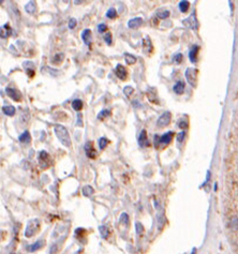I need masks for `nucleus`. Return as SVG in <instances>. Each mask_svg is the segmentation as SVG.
<instances>
[{
	"instance_id": "nucleus-1",
	"label": "nucleus",
	"mask_w": 238,
	"mask_h": 254,
	"mask_svg": "<svg viewBox=\"0 0 238 254\" xmlns=\"http://www.w3.org/2000/svg\"><path fill=\"white\" fill-rule=\"evenodd\" d=\"M54 131H55L56 136L58 137V139L60 141V143H61L63 146H66V147L71 146V138H70L69 132H68V130H66L63 125H55Z\"/></svg>"
},
{
	"instance_id": "nucleus-2",
	"label": "nucleus",
	"mask_w": 238,
	"mask_h": 254,
	"mask_svg": "<svg viewBox=\"0 0 238 254\" xmlns=\"http://www.w3.org/2000/svg\"><path fill=\"white\" fill-rule=\"evenodd\" d=\"M38 230H39V221L37 219H32L28 222L26 231H25V236L28 238L32 237L37 233Z\"/></svg>"
},
{
	"instance_id": "nucleus-3",
	"label": "nucleus",
	"mask_w": 238,
	"mask_h": 254,
	"mask_svg": "<svg viewBox=\"0 0 238 254\" xmlns=\"http://www.w3.org/2000/svg\"><path fill=\"white\" fill-rule=\"evenodd\" d=\"M186 77L187 81L189 82L192 86L195 85L197 79V70L194 68H188L186 71Z\"/></svg>"
},
{
	"instance_id": "nucleus-4",
	"label": "nucleus",
	"mask_w": 238,
	"mask_h": 254,
	"mask_svg": "<svg viewBox=\"0 0 238 254\" xmlns=\"http://www.w3.org/2000/svg\"><path fill=\"white\" fill-rule=\"evenodd\" d=\"M171 118H172V116H171V113H169V112H164L162 115L159 117V119H158L157 125L159 128H164L165 125H167L169 123V121H171Z\"/></svg>"
},
{
	"instance_id": "nucleus-5",
	"label": "nucleus",
	"mask_w": 238,
	"mask_h": 254,
	"mask_svg": "<svg viewBox=\"0 0 238 254\" xmlns=\"http://www.w3.org/2000/svg\"><path fill=\"white\" fill-rule=\"evenodd\" d=\"M182 24H184V26H186V27L191 28V29H197V26H199L195 14L190 15V16L188 17V18L184 20H182Z\"/></svg>"
},
{
	"instance_id": "nucleus-6",
	"label": "nucleus",
	"mask_w": 238,
	"mask_h": 254,
	"mask_svg": "<svg viewBox=\"0 0 238 254\" xmlns=\"http://www.w3.org/2000/svg\"><path fill=\"white\" fill-rule=\"evenodd\" d=\"M39 161L42 169H47L51 164V158L46 151H41L39 154Z\"/></svg>"
},
{
	"instance_id": "nucleus-7",
	"label": "nucleus",
	"mask_w": 238,
	"mask_h": 254,
	"mask_svg": "<svg viewBox=\"0 0 238 254\" xmlns=\"http://www.w3.org/2000/svg\"><path fill=\"white\" fill-rule=\"evenodd\" d=\"M116 75H117L118 78H120L121 81H125V78H127V75H128V73H127V70L125 69V67L121 66V64H118L117 67H116Z\"/></svg>"
},
{
	"instance_id": "nucleus-8",
	"label": "nucleus",
	"mask_w": 238,
	"mask_h": 254,
	"mask_svg": "<svg viewBox=\"0 0 238 254\" xmlns=\"http://www.w3.org/2000/svg\"><path fill=\"white\" fill-rule=\"evenodd\" d=\"M7 94L10 97L11 99H13L14 101H20V98H22V94H20V92H18L16 89H13V88H7Z\"/></svg>"
},
{
	"instance_id": "nucleus-9",
	"label": "nucleus",
	"mask_w": 238,
	"mask_h": 254,
	"mask_svg": "<svg viewBox=\"0 0 238 254\" xmlns=\"http://www.w3.org/2000/svg\"><path fill=\"white\" fill-rule=\"evenodd\" d=\"M142 24H143L142 17H135V18H132V20H129L128 26H129V28H131V29H136V28L140 27Z\"/></svg>"
},
{
	"instance_id": "nucleus-10",
	"label": "nucleus",
	"mask_w": 238,
	"mask_h": 254,
	"mask_svg": "<svg viewBox=\"0 0 238 254\" xmlns=\"http://www.w3.org/2000/svg\"><path fill=\"white\" fill-rule=\"evenodd\" d=\"M85 151H86V156H88V158H90V159H94L97 156L96 153V150H94V148L92 147V144H91L90 142L87 143L86 146H85Z\"/></svg>"
},
{
	"instance_id": "nucleus-11",
	"label": "nucleus",
	"mask_w": 238,
	"mask_h": 254,
	"mask_svg": "<svg viewBox=\"0 0 238 254\" xmlns=\"http://www.w3.org/2000/svg\"><path fill=\"white\" fill-rule=\"evenodd\" d=\"M82 39H83L84 43L86 45H90L91 44V31L89 29H85L82 32Z\"/></svg>"
},
{
	"instance_id": "nucleus-12",
	"label": "nucleus",
	"mask_w": 238,
	"mask_h": 254,
	"mask_svg": "<svg viewBox=\"0 0 238 254\" xmlns=\"http://www.w3.org/2000/svg\"><path fill=\"white\" fill-rule=\"evenodd\" d=\"M138 142H140V146H141V147H147V146H149V142H148L147 134H146V131H145V130H143L142 132H141L140 139H138Z\"/></svg>"
},
{
	"instance_id": "nucleus-13",
	"label": "nucleus",
	"mask_w": 238,
	"mask_h": 254,
	"mask_svg": "<svg viewBox=\"0 0 238 254\" xmlns=\"http://www.w3.org/2000/svg\"><path fill=\"white\" fill-rule=\"evenodd\" d=\"M199 47L197 46V45L192 46V49L189 53V58H190V61H191V62H196V57H197V54H199Z\"/></svg>"
},
{
	"instance_id": "nucleus-14",
	"label": "nucleus",
	"mask_w": 238,
	"mask_h": 254,
	"mask_svg": "<svg viewBox=\"0 0 238 254\" xmlns=\"http://www.w3.org/2000/svg\"><path fill=\"white\" fill-rule=\"evenodd\" d=\"M11 34V30L9 25H3L2 27H0V38L1 39H7Z\"/></svg>"
},
{
	"instance_id": "nucleus-15",
	"label": "nucleus",
	"mask_w": 238,
	"mask_h": 254,
	"mask_svg": "<svg viewBox=\"0 0 238 254\" xmlns=\"http://www.w3.org/2000/svg\"><path fill=\"white\" fill-rule=\"evenodd\" d=\"M173 136H174V132L169 131V132L165 133L164 135H162V136L160 137V142L162 143V144H169L171 141H172Z\"/></svg>"
},
{
	"instance_id": "nucleus-16",
	"label": "nucleus",
	"mask_w": 238,
	"mask_h": 254,
	"mask_svg": "<svg viewBox=\"0 0 238 254\" xmlns=\"http://www.w3.org/2000/svg\"><path fill=\"white\" fill-rule=\"evenodd\" d=\"M173 90H174V92L176 93V94H181L184 90V83L181 81L177 82V83L174 85V87H173Z\"/></svg>"
},
{
	"instance_id": "nucleus-17",
	"label": "nucleus",
	"mask_w": 238,
	"mask_h": 254,
	"mask_svg": "<svg viewBox=\"0 0 238 254\" xmlns=\"http://www.w3.org/2000/svg\"><path fill=\"white\" fill-rule=\"evenodd\" d=\"M43 243H44V242L42 241V240H38L37 242H35V243H33V244H31L30 247H28V250H29L30 252L37 251V250L41 249L42 246H43Z\"/></svg>"
},
{
	"instance_id": "nucleus-18",
	"label": "nucleus",
	"mask_w": 238,
	"mask_h": 254,
	"mask_svg": "<svg viewBox=\"0 0 238 254\" xmlns=\"http://www.w3.org/2000/svg\"><path fill=\"white\" fill-rule=\"evenodd\" d=\"M18 139H20V142H22V143H29L30 141H31V136H30L28 131H25L22 135H20Z\"/></svg>"
},
{
	"instance_id": "nucleus-19",
	"label": "nucleus",
	"mask_w": 238,
	"mask_h": 254,
	"mask_svg": "<svg viewBox=\"0 0 238 254\" xmlns=\"http://www.w3.org/2000/svg\"><path fill=\"white\" fill-rule=\"evenodd\" d=\"M3 113L8 116H14L15 114V107L12 105H9V106H3L2 108Z\"/></svg>"
},
{
	"instance_id": "nucleus-20",
	"label": "nucleus",
	"mask_w": 238,
	"mask_h": 254,
	"mask_svg": "<svg viewBox=\"0 0 238 254\" xmlns=\"http://www.w3.org/2000/svg\"><path fill=\"white\" fill-rule=\"evenodd\" d=\"M25 10H26V12L27 13H29V14H33V13L36 12L35 2H32V1L28 2L27 5H26V7H25Z\"/></svg>"
},
{
	"instance_id": "nucleus-21",
	"label": "nucleus",
	"mask_w": 238,
	"mask_h": 254,
	"mask_svg": "<svg viewBox=\"0 0 238 254\" xmlns=\"http://www.w3.org/2000/svg\"><path fill=\"white\" fill-rule=\"evenodd\" d=\"M125 59L127 64H133L136 62V57L133 56V55H131V54H125Z\"/></svg>"
},
{
	"instance_id": "nucleus-22",
	"label": "nucleus",
	"mask_w": 238,
	"mask_h": 254,
	"mask_svg": "<svg viewBox=\"0 0 238 254\" xmlns=\"http://www.w3.org/2000/svg\"><path fill=\"white\" fill-rule=\"evenodd\" d=\"M72 107L74 108L75 110H81L83 108V102L79 99H76L72 102Z\"/></svg>"
},
{
	"instance_id": "nucleus-23",
	"label": "nucleus",
	"mask_w": 238,
	"mask_h": 254,
	"mask_svg": "<svg viewBox=\"0 0 238 254\" xmlns=\"http://www.w3.org/2000/svg\"><path fill=\"white\" fill-rule=\"evenodd\" d=\"M151 42H150V40H148V38H146L145 40H144V51L145 53H150L151 51Z\"/></svg>"
},
{
	"instance_id": "nucleus-24",
	"label": "nucleus",
	"mask_w": 238,
	"mask_h": 254,
	"mask_svg": "<svg viewBox=\"0 0 238 254\" xmlns=\"http://www.w3.org/2000/svg\"><path fill=\"white\" fill-rule=\"evenodd\" d=\"M189 7H190L189 1H180V3H179V10L181 11L182 13L187 12V11H188V9H189Z\"/></svg>"
},
{
	"instance_id": "nucleus-25",
	"label": "nucleus",
	"mask_w": 238,
	"mask_h": 254,
	"mask_svg": "<svg viewBox=\"0 0 238 254\" xmlns=\"http://www.w3.org/2000/svg\"><path fill=\"white\" fill-rule=\"evenodd\" d=\"M157 16L161 20H165L169 16V11L168 10H163V11H159L157 13Z\"/></svg>"
},
{
	"instance_id": "nucleus-26",
	"label": "nucleus",
	"mask_w": 238,
	"mask_h": 254,
	"mask_svg": "<svg viewBox=\"0 0 238 254\" xmlns=\"http://www.w3.org/2000/svg\"><path fill=\"white\" fill-rule=\"evenodd\" d=\"M117 16V11L115 10V9H110V10L106 12V17H108V18H110V20H113V18H115V17Z\"/></svg>"
},
{
	"instance_id": "nucleus-27",
	"label": "nucleus",
	"mask_w": 238,
	"mask_h": 254,
	"mask_svg": "<svg viewBox=\"0 0 238 254\" xmlns=\"http://www.w3.org/2000/svg\"><path fill=\"white\" fill-rule=\"evenodd\" d=\"M108 141L107 138H105V137H101L100 139H99V148L100 149H104L106 147V145H107Z\"/></svg>"
},
{
	"instance_id": "nucleus-28",
	"label": "nucleus",
	"mask_w": 238,
	"mask_h": 254,
	"mask_svg": "<svg viewBox=\"0 0 238 254\" xmlns=\"http://www.w3.org/2000/svg\"><path fill=\"white\" fill-rule=\"evenodd\" d=\"M83 193H84V195L89 196V195H91V194L93 193V189L91 188L90 186H86L85 188L83 189Z\"/></svg>"
},
{
	"instance_id": "nucleus-29",
	"label": "nucleus",
	"mask_w": 238,
	"mask_h": 254,
	"mask_svg": "<svg viewBox=\"0 0 238 254\" xmlns=\"http://www.w3.org/2000/svg\"><path fill=\"white\" fill-rule=\"evenodd\" d=\"M63 54H57L55 55V57L53 58V62L54 64H59V62H61L62 60H63Z\"/></svg>"
},
{
	"instance_id": "nucleus-30",
	"label": "nucleus",
	"mask_w": 238,
	"mask_h": 254,
	"mask_svg": "<svg viewBox=\"0 0 238 254\" xmlns=\"http://www.w3.org/2000/svg\"><path fill=\"white\" fill-rule=\"evenodd\" d=\"M110 112L108 110H102V112L100 113L98 115V119H103V118H105V117H107V116H110Z\"/></svg>"
},
{
	"instance_id": "nucleus-31",
	"label": "nucleus",
	"mask_w": 238,
	"mask_h": 254,
	"mask_svg": "<svg viewBox=\"0 0 238 254\" xmlns=\"http://www.w3.org/2000/svg\"><path fill=\"white\" fill-rule=\"evenodd\" d=\"M99 230H100L101 235H102V236H103L104 238L107 237V235H108V230H107V227H106V226H100V227H99Z\"/></svg>"
},
{
	"instance_id": "nucleus-32",
	"label": "nucleus",
	"mask_w": 238,
	"mask_h": 254,
	"mask_svg": "<svg viewBox=\"0 0 238 254\" xmlns=\"http://www.w3.org/2000/svg\"><path fill=\"white\" fill-rule=\"evenodd\" d=\"M182 60V55L181 54H177L174 56V58H173V61L174 62H176V64H180Z\"/></svg>"
},
{
	"instance_id": "nucleus-33",
	"label": "nucleus",
	"mask_w": 238,
	"mask_h": 254,
	"mask_svg": "<svg viewBox=\"0 0 238 254\" xmlns=\"http://www.w3.org/2000/svg\"><path fill=\"white\" fill-rule=\"evenodd\" d=\"M104 40H105V42L108 45H110L112 44V34H110V32H107V33L105 34V37H104Z\"/></svg>"
},
{
	"instance_id": "nucleus-34",
	"label": "nucleus",
	"mask_w": 238,
	"mask_h": 254,
	"mask_svg": "<svg viewBox=\"0 0 238 254\" xmlns=\"http://www.w3.org/2000/svg\"><path fill=\"white\" fill-rule=\"evenodd\" d=\"M107 30V26L105 24H100L98 26V31L99 32H105Z\"/></svg>"
},
{
	"instance_id": "nucleus-35",
	"label": "nucleus",
	"mask_w": 238,
	"mask_h": 254,
	"mask_svg": "<svg viewBox=\"0 0 238 254\" xmlns=\"http://www.w3.org/2000/svg\"><path fill=\"white\" fill-rule=\"evenodd\" d=\"M184 136H186V133H184V132H180L179 134L177 135V137H176V138H177V142L181 143L182 141L184 139Z\"/></svg>"
},
{
	"instance_id": "nucleus-36",
	"label": "nucleus",
	"mask_w": 238,
	"mask_h": 254,
	"mask_svg": "<svg viewBox=\"0 0 238 254\" xmlns=\"http://www.w3.org/2000/svg\"><path fill=\"white\" fill-rule=\"evenodd\" d=\"M123 91H125V95H127V97H129V95L131 94V93L133 92V88L132 87H125V89H123Z\"/></svg>"
},
{
	"instance_id": "nucleus-37",
	"label": "nucleus",
	"mask_w": 238,
	"mask_h": 254,
	"mask_svg": "<svg viewBox=\"0 0 238 254\" xmlns=\"http://www.w3.org/2000/svg\"><path fill=\"white\" fill-rule=\"evenodd\" d=\"M75 26H76V20L75 18H71V20H69V28L70 29H73Z\"/></svg>"
},
{
	"instance_id": "nucleus-38",
	"label": "nucleus",
	"mask_w": 238,
	"mask_h": 254,
	"mask_svg": "<svg viewBox=\"0 0 238 254\" xmlns=\"http://www.w3.org/2000/svg\"><path fill=\"white\" fill-rule=\"evenodd\" d=\"M188 127V125H187L186 121H180L179 122V128H181V129H184V128Z\"/></svg>"
},
{
	"instance_id": "nucleus-39",
	"label": "nucleus",
	"mask_w": 238,
	"mask_h": 254,
	"mask_svg": "<svg viewBox=\"0 0 238 254\" xmlns=\"http://www.w3.org/2000/svg\"><path fill=\"white\" fill-rule=\"evenodd\" d=\"M160 143V137L158 136V135H156L155 136V146H156V148H158V144Z\"/></svg>"
},
{
	"instance_id": "nucleus-40",
	"label": "nucleus",
	"mask_w": 238,
	"mask_h": 254,
	"mask_svg": "<svg viewBox=\"0 0 238 254\" xmlns=\"http://www.w3.org/2000/svg\"><path fill=\"white\" fill-rule=\"evenodd\" d=\"M27 72H28V74H29L30 76H32V75H33V73H35V72L32 71V70H30V69H28Z\"/></svg>"
},
{
	"instance_id": "nucleus-41",
	"label": "nucleus",
	"mask_w": 238,
	"mask_h": 254,
	"mask_svg": "<svg viewBox=\"0 0 238 254\" xmlns=\"http://www.w3.org/2000/svg\"><path fill=\"white\" fill-rule=\"evenodd\" d=\"M1 2H2V1H0V3H1Z\"/></svg>"
}]
</instances>
